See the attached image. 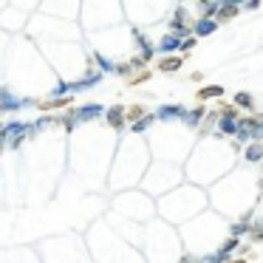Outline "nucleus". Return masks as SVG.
Masks as SVG:
<instances>
[{
	"label": "nucleus",
	"instance_id": "ddd939ff",
	"mask_svg": "<svg viewBox=\"0 0 263 263\" xmlns=\"http://www.w3.org/2000/svg\"><path fill=\"white\" fill-rule=\"evenodd\" d=\"M223 85H204L195 91V102H206V99H221L223 97Z\"/></svg>",
	"mask_w": 263,
	"mask_h": 263
},
{
	"label": "nucleus",
	"instance_id": "f8f14e48",
	"mask_svg": "<svg viewBox=\"0 0 263 263\" xmlns=\"http://www.w3.org/2000/svg\"><path fill=\"white\" fill-rule=\"evenodd\" d=\"M204 116H206V108H204V102H195V108H193V110H187L181 122H184L187 127H193V130H195V127H198L201 122H204Z\"/></svg>",
	"mask_w": 263,
	"mask_h": 263
},
{
	"label": "nucleus",
	"instance_id": "f257e3e1",
	"mask_svg": "<svg viewBox=\"0 0 263 263\" xmlns=\"http://www.w3.org/2000/svg\"><path fill=\"white\" fill-rule=\"evenodd\" d=\"M122 3H125V14L139 29L161 20L170 9V0H122Z\"/></svg>",
	"mask_w": 263,
	"mask_h": 263
},
{
	"label": "nucleus",
	"instance_id": "9b49d317",
	"mask_svg": "<svg viewBox=\"0 0 263 263\" xmlns=\"http://www.w3.org/2000/svg\"><path fill=\"white\" fill-rule=\"evenodd\" d=\"M232 105L238 110H246V114H255V110H257V102H255V97H252L249 91H238V93H235V99H232Z\"/></svg>",
	"mask_w": 263,
	"mask_h": 263
},
{
	"label": "nucleus",
	"instance_id": "412c9836",
	"mask_svg": "<svg viewBox=\"0 0 263 263\" xmlns=\"http://www.w3.org/2000/svg\"><path fill=\"white\" fill-rule=\"evenodd\" d=\"M238 246H240V240H238V238H232V235H229V238L223 240V246H221V249H223V252H235V249H238Z\"/></svg>",
	"mask_w": 263,
	"mask_h": 263
},
{
	"label": "nucleus",
	"instance_id": "9d476101",
	"mask_svg": "<svg viewBox=\"0 0 263 263\" xmlns=\"http://www.w3.org/2000/svg\"><path fill=\"white\" fill-rule=\"evenodd\" d=\"M71 102H74V93H65V97H57V99H34V105L40 110H57V108H65Z\"/></svg>",
	"mask_w": 263,
	"mask_h": 263
},
{
	"label": "nucleus",
	"instance_id": "4be33fe9",
	"mask_svg": "<svg viewBox=\"0 0 263 263\" xmlns=\"http://www.w3.org/2000/svg\"><path fill=\"white\" fill-rule=\"evenodd\" d=\"M260 3H263V0H243V6H240V9H246V12H255V9H260Z\"/></svg>",
	"mask_w": 263,
	"mask_h": 263
},
{
	"label": "nucleus",
	"instance_id": "6ab92c4d",
	"mask_svg": "<svg viewBox=\"0 0 263 263\" xmlns=\"http://www.w3.org/2000/svg\"><path fill=\"white\" fill-rule=\"evenodd\" d=\"M249 232V221H246V218H240V221H235L232 227H229V235H232V238H240V235H246Z\"/></svg>",
	"mask_w": 263,
	"mask_h": 263
},
{
	"label": "nucleus",
	"instance_id": "2eb2a0df",
	"mask_svg": "<svg viewBox=\"0 0 263 263\" xmlns=\"http://www.w3.org/2000/svg\"><path fill=\"white\" fill-rule=\"evenodd\" d=\"M235 127H238V119H235V116H218L215 133H221V136H235Z\"/></svg>",
	"mask_w": 263,
	"mask_h": 263
},
{
	"label": "nucleus",
	"instance_id": "b1692460",
	"mask_svg": "<svg viewBox=\"0 0 263 263\" xmlns=\"http://www.w3.org/2000/svg\"><path fill=\"white\" fill-rule=\"evenodd\" d=\"M227 263H246V257H229Z\"/></svg>",
	"mask_w": 263,
	"mask_h": 263
},
{
	"label": "nucleus",
	"instance_id": "f03ea898",
	"mask_svg": "<svg viewBox=\"0 0 263 263\" xmlns=\"http://www.w3.org/2000/svg\"><path fill=\"white\" fill-rule=\"evenodd\" d=\"M193 26H195V17L187 12V6H181V3H178V6L173 9L170 20H167V31H173V34H178L184 40V37L193 34Z\"/></svg>",
	"mask_w": 263,
	"mask_h": 263
},
{
	"label": "nucleus",
	"instance_id": "a211bd4d",
	"mask_svg": "<svg viewBox=\"0 0 263 263\" xmlns=\"http://www.w3.org/2000/svg\"><path fill=\"white\" fill-rule=\"evenodd\" d=\"M153 122H156V114H147V116H142L139 122H133V133H144L147 127H153Z\"/></svg>",
	"mask_w": 263,
	"mask_h": 263
},
{
	"label": "nucleus",
	"instance_id": "5701e85b",
	"mask_svg": "<svg viewBox=\"0 0 263 263\" xmlns=\"http://www.w3.org/2000/svg\"><path fill=\"white\" fill-rule=\"evenodd\" d=\"M204 80V74H201V71H195V74H190V82H201Z\"/></svg>",
	"mask_w": 263,
	"mask_h": 263
},
{
	"label": "nucleus",
	"instance_id": "39448f33",
	"mask_svg": "<svg viewBox=\"0 0 263 263\" xmlns=\"http://www.w3.org/2000/svg\"><path fill=\"white\" fill-rule=\"evenodd\" d=\"M181 65H184V57H181V54H164V57L156 63V68H159L161 74H176Z\"/></svg>",
	"mask_w": 263,
	"mask_h": 263
},
{
	"label": "nucleus",
	"instance_id": "423d86ee",
	"mask_svg": "<svg viewBox=\"0 0 263 263\" xmlns=\"http://www.w3.org/2000/svg\"><path fill=\"white\" fill-rule=\"evenodd\" d=\"M218 31V20L215 17H195V26H193V34L195 37H210Z\"/></svg>",
	"mask_w": 263,
	"mask_h": 263
},
{
	"label": "nucleus",
	"instance_id": "6e6552de",
	"mask_svg": "<svg viewBox=\"0 0 263 263\" xmlns=\"http://www.w3.org/2000/svg\"><path fill=\"white\" fill-rule=\"evenodd\" d=\"M105 119H108V125L114 127V130H122V127L127 125L125 119V105H114V108L105 110Z\"/></svg>",
	"mask_w": 263,
	"mask_h": 263
},
{
	"label": "nucleus",
	"instance_id": "20e7f679",
	"mask_svg": "<svg viewBox=\"0 0 263 263\" xmlns=\"http://www.w3.org/2000/svg\"><path fill=\"white\" fill-rule=\"evenodd\" d=\"M238 14H240V3L223 0L221 6H218V12H215V20H218V26H223V23H229V20H235Z\"/></svg>",
	"mask_w": 263,
	"mask_h": 263
},
{
	"label": "nucleus",
	"instance_id": "1a4fd4ad",
	"mask_svg": "<svg viewBox=\"0 0 263 263\" xmlns=\"http://www.w3.org/2000/svg\"><path fill=\"white\" fill-rule=\"evenodd\" d=\"M178 48H181V37L173 34V31H167V34L156 43V51H161V54H173V51H178Z\"/></svg>",
	"mask_w": 263,
	"mask_h": 263
},
{
	"label": "nucleus",
	"instance_id": "4468645a",
	"mask_svg": "<svg viewBox=\"0 0 263 263\" xmlns=\"http://www.w3.org/2000/svg\"><path fill=\"white\" fill-rule=\"evenodd\" d=\"M243 159L249 161V164H257V161H263V142H249V144H246Z\"/></svg>",
	"mask_w": 263,
	"mask_h": 263
},
{
	"label": "nucleus",
	"instance_id": "dca6fc26",
	"mask_svg": "<svg viewBox=\"0 0 263 263\" xmlns=\"http://www.w3.org/2000/svg\"><path fill=\"white\" fill-rule=\"evenodd\" d=\"M150 77H153V71H150L147 65H144V68H136V71H130V74L125 77V82L133 88V85H142V82H147Z\"/></svg>",
	"mask_w": 263,
	"mask_h": 263
},
{
	"label": "nucleus",
	"instance_id": "0eeeda50",
	"mask_svg": "<svg viewBox=\"0 0 263 263\" xmlns=\"http://www.w3.org/2000/svg\"><path fill=\"white\" fill-rule=\"evenodd\" d=\"M184 114H187V108H181V105H161V108L156 110V119L176 122V119H184Z\"/></svg>",
	"mask_w": 263,
	"mask_h": 263
},
{
	"label": "nucleus",
	"instance_id": "7ed1b4c3",
	"mask_svg": "<svg viewBox=\"0 0 263 263\" xmlns=\"http://www.w3.org/2000/svg\"><path fill=\"white\" fill-rule=\"evenodd\" d=\"M235 136H238V142H252V136H255V116H240L238 119V127H235Z\"/></svg>",
	"mask_w": 263,
	"mask_h": 263
},
{
	"label": "nucleus",
	"instance_id": "f3484780",
	"mask_svg": "<svg viewBox=\"0 0 263 263\" xmlns=\"http://www.w3.org/2000/svg\"><path fill=\"white\" fill-rule=\"evenodd\" d=\"M142 116H147V108H144V105H130V108H125V119L130 122V125L139 122Z\"/></svg>",
	"mask_w": 263,
	"mask_h": 263
},
{
	"label": "nucleus",
	"instance_id": "aec40b11",
	"mask_svg": "<svg viewBox=\"0 0 263 263\" xmlns=\"http://www.w3.org/2000/svg\"><path fill=\"white\" fill-rule=\"evenodd\" d=\"M195 43H198V37H195V34L184 37V40H181V48H178V51H181V57H187V54L193 51V48H195Z\"/></svg>",
	"mask_w": 263,
	"mask_h": 263
}]
</instances>
